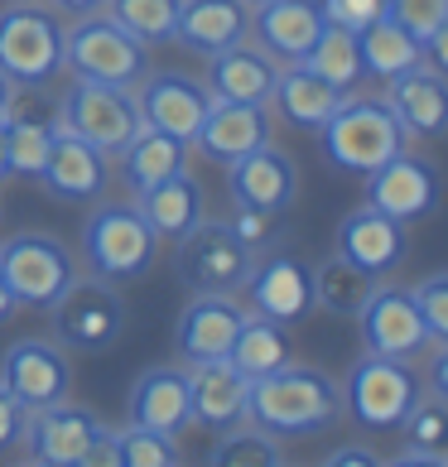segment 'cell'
I'll list each match as a JSON object with an SVG mask.
<instances>
[{
  "mask_svg": "<svg viewBox=\"0 0 448 467\" xmlns=\"http://www.w3.org/2000/svg\"><path fill=\"white\" fill-rule=\"evenodd\" d=\"M107 179H111L107 154L97 145H88L82 135L58 126L54 145H48V160L39 169L44 193L58 202H97V198H107Z\"/></svg>",
  "mask_w": 448,
  "mask_h": 467,
  "instance_id": "cell-19",
  "label": "cell"
},
{
  "mask_svg": "<svg viewBox=\"0 0 448 467\" xmlns=\"http://www.w3.org/2000/svg\"><path fill=\"white\" fill-rule=\"evenodd\" d=\"M420 304V318L429 327V342H448V270H434L410 289Z\"/></svg>",
  "mask_w": 448,
  "mask_h": 467,
  "instance_id": "cell-39",
  "label": "cell"
},
{
  "mask_svg": "<svg viewBox=\"0 0 448 467\" xmlns=\"http://www.w3.org/2000/svg\"><path fill=\"white\" fill-rule=\"evenodd\" d=\"M357 54H361V78H381L386 82L395 73H405V67L424 63V39H415L401 20L381 15V20L357 29Z\"/></svg>",
  "mask_w": 448,
  "mask_h": 467,
  "instance_id": "cell-32",
  "label": "cell"
},
{
  "mask_svg": "<svg viewBox=\"0 0 448 467\" xmlns=\"http://www.w3.org/2000/svg\"><path fill=\"white\" fill-rule=\"evenodd\" d=\"M54 10H58V15H73V20H78V15L107 10V0H54Z\"/></svg>",
  "mask_w": 448,
  "mask_h": 467,
  "instance_id": "cell-47",
  "label": "cell"
},
{
  "mask_svg": "<svg viewBox=\"0 0 448 467\" xmlns=\"http://www.w3.org/2000/svg\"><path fill=\"white\" fill-rule=\"evenodd\" d=\"M342 88H333L328 78L308 73L304 63H280V78H275V92H270V111H280L285 126L318 135L328 126V116L342 107Z\"/></svg>",
  "mask_w": 448,
  "mask_h": 467,
  "instance_id": "cell-28",
  "label": "cell"
},
{
  "mask_svg": "<svg viewBox=\"0 0 448 467\" xmlns=\"http://www.w3.org/2000/svg\"><path fill=\"white\" fill-rule=\"evenodd\" d=\"M63 15L39 0H5L0 10V73L15 88H48L63 73Z\"/></svg>",
  "mask_w": 448,
  "mask_h": 467,
  "instance_id": "cell-4",
  "label": "cell"
},
{
  "mask_svg": "<svg viewBox=\"0 0 448 467\" xmlns=\"http://www.w3.org/2000/svg\"><path fill=\"white\" fill-rule=\"evenodd\" d=\"M208 462L213 467H280L285 448H280L275 434H266L261 424L241 420V424H232V429H222V434H217Z\"/></svg>",
  "mask_w": 448,
  "mask_h": 467,
  "instance_id": "cell-36",
  "label": "cell"
},
{
  "mask_svg": "<svg viewBox=\"0 0 448 467\" xmlns=\"http://www.w3.org/2000/svg\"><path fill=\"white\" fill-rule=\"evenodd\" d=\"M391 20H401L415 39H429L448 20V0H391Z\"/></svg>",
  "mask_w": 448,
  "mask_h": 467,
  "instance_id": "cell-40",
  "label": "cell"
},
{
  "mask_svg": "<svg viewBox=\"0 0 448 467\" xmlns=\"http://www.w3.org/2000/svg\"><path fill=\"white\" fill-rule=\"evenodd\" d=\"M241 39H251V5L246 0H183L179 5L174 44H183L188 54L213 58Z\"/></svg>",
  "mask_w": 448,
  "mask_h": 467,
  "instance_id": "cell-27",
  "label": "cell"
},
{
  "mask_svg": "<svg viewBox=\"0 0 448 467\" xmlns=\"http://www.w3.org/2000/svg\"><path fill=\"white\" fill-rule=\"evenodd\" d=\"M0 386H5L25 410H44L68 400L73 390V361H68V348L54 337H25L10 342L5 357H0Z\"/></svg>",
  "mask_w": 448,
  "mask_h": 467,
  "instance_id": "cell-11",
  "label": "cell"
},
{
  "mask_svg": "<svg viewBox=\"0 0 448 467\" xmlns=\"http://www.w3.org/2000/svg\"><path fill=\"white\" fill-rule=\"evenodd\" d=\"M333 255L352 261L357 270H367L371 280H386L391 270H401V261L410 255V222L381 213V207L361 202L357 213L342 217L338 241H333Z\"/></svg>",
  "mask_w": 448,
  "mask_h": 467,
  "instance_id": "cell-15",
  "label": "cell"
},
{
  "mask_svg": "<svg viewBox=\"0 0 448 467\" xmlns=\"http://www.w3.org/2000/svg\"><path fill=\"white\" fill-rule=\"evenodd\" d=\"M135 207H141V217L150 222V232L160 241H179L203 217V188L183 169V174L154 183V188H145V193H135Z\"/></svg>",
  "mask_w": 448,
  "mask_h": 467,
  "instance_id": "cell-30",
  "label": "cell"
},
{
  "mask_svg": "<svg viewBox=\"0 0 448 467\" xmlns=\"http://www.w3.org/2000/svg\"><path fill=\"white\" fill-rule=\"evenodd\" d=\"M126 414L130 424L160 429V434H183L193 424V405H188V367H145L130 380L126 395Z\"/></svg>",
  "mask_w": 448,
  "mask_h": 467,
  "instance_id": "cell-24",
  "label": "cell"
},
{
  "mask_svg": "<svg viewBox=\"0 0 448 467\" xmlns=\"http://www.w3.org/2000/svg\"><path fill=\"white\" fill-rule=\"evenodd\" d=\"M15 314H20V304H15V294H10V285H5V275H0V327H5Z\"/></svg>",
  "mask_w": 448,
  "mask_h": 467,
  "instance_id": "cell-48",
  "label": "cell"
},
{
  "mask_svg": "<svg viewBox=\"0 0 448 467\" xmlns=\"http://www.w3.org/2000/svg\"><path fill=\"white\" fill-rule=\"evenodd\" d=\"M0 275L20 308L48 314L63 299V289L78 280V255L54 232H15L0 241Z\"/></svg>",
  "mask_w": 448,
  "mask_h": 467,
  "instance_id": "cell-6",
  "label": "cell"
},
{
  "mask_svg": "<svg viewBox=\"0 0 448 467\" xmlns=\"http://www.w3.org/2000/svg\"><path fill=\"white\" fill-rule=\"evenodd\" d=\"M246 420L261 424L266 434H275V439L328 434V429L342 420V386L328 371H318V367L285 361L280 371L251 380Z\"/></svg>",
  "mask_w": 448,
  "mask_h": 467,
  "instance_id": "cell-1",
  "label": "cell"
},
{
  "mask_svg": "<svg viewBox=\"0 0 448 467\" xmlns=\"http://www.w3.org/2000/svg\"><path fill=\"white\" fill-rule=\"evenodd\" d=\"M318 135H323L328 164L342 169V174H352V179H367L376 164L391 160V154L410 150V135H405L401 116L391 111L386 97H352L348 92Z\"/></svg>",
  "mask_w": 448,
  "mask_h": 467,
  "instance_id": "cell-3",
  "label": "cell"
},
{
  "mask_svg": "<svg viewBox=\"0 0 448 467\" xmlns=\"http://www.w3.org/2000/svg\"><path fill=\"white\" fill-rule=\"evenodd\" d=\"M135 101H141L145 126L164 130V135H179V140L193 145L203 116L213 107V92H208V82L193 78V73H174V67L154 73L150 67L141 78V88H135Z\"/></svg>",
  "mask_w": 448,
  "mask_h": 467,
  "instance_id": "cell-16",
  "label": "cell"
},
{
  "mask_svg": "<svg viewBox=\"0 0 448 467\" xmlns=\"http://www.w3.org/2000/svg\"><path fill=\"white\" fill-rule=\"evenodd\" d=\"M227 193H232V207L285 217L299 198V164L285 150L261 145V150L241 154L236 164H227Z\"/></svg>",
  "mask_w": 448,
  "mask_h": 467,
  "instance_id": "cell-17",
  "label": "cell"
},
{
  "mask_svg": "<svg viewBox=\"0 0 448 467\" xmlns=\"http://www.w3.org/2000/svg\"><path fill=\"white\" fill-rule=\"evenodd\" d=\"M227 361L246 376V380H261L270 371H280L285 361H295V342H289V327L275 323V318H261L246 308V318H241L236 337H232V352Z\"/></svg>",
  "mask_w": 448,
  "mask_h": 467,
  "instance_id": "cell-31",
  "label": "cell"
},
{
  "mask_svg": "<svg viewBox=\"0 0 448 467\" xmlns=\"http://www.w3.org/2000/svg\"><path fill=\"white\" fill-rule=\"evenodd\" d=\"M25 424H29V410L15 400V395L0 386V458L10 453V448H20L25 439Z\"/></svg>",
  "mask_w": 448,
  "mask_h": 467,
  "instance_id": "cell-42",
  "label": "cell"
},
{
  "mask_svg": "<svg viewBox=\"0 0 448 467\" xmlns=\"http://www.w3.org/2000/svg\"><path fill=\"white\" fill-rule=\"evenodd\" d=\"M357 327L367 352L395 357V361H415L429 348V327L420 318V304L405 285H376L367 294V304L357 308Z\"/></svg>",
  "mask_w": 448,
  "mask_h": 467,
  "instance_id": "cell-12",
  "label": "cell"
},
{
  "mask_svg": "<svg viewBox=\"0 0 448 467\" xmlns=\"http://www.w3.org/2000/svg\"><path fill=\"white\" fill-rule=\"evenodd\" d=\"M275 222H280L275 213H251V207H236L232 227H236V236L246 241L255 255H261V246H270V236H275Z\"/></svg>",
  "mask_w": 448,
  "mask_h": 467,
  "instance_id": "cell-43",
  "label": "cell"
},
{
  "mask_svg": "<svg viewBox=\"0 0 448 467\" xmlns=\"http://www.w3.org/2000/svg\"><path fill=\"white\" fill-rule=\"evenodd\" d=\"M270 145V107H255V101H217L203 126L193 135V150L203 160H217V164H236L241 154Z\"/></svg>",
  "mask_w": 448,
  "mask_h": 467,
  "instance_id": "cell-22",
  "label": "cell"
},
{
  "mask_svg": "<svg viewBox=\"0 0 448 467\" xmlns=\"http://www.w3.org/2000/svg\"><path fill=\"white\" fill-rule=\"evenodd\" d=\"M323 15H328L333 25L342 29H361V25H371V20H381V15H391V0H318Z\"/></svg>",
  "mask_w": 448,
  "mask_h": 467,
  "instance_id": "cell-41",
  "label": "cell"
},
{
  "mask_svg": "<svg viewBox=\"0 0 448 467\" xmlns=\"http://www.w3.org/2000/svg\"><path fill=\"white\" fill-rule=\"evenodd\" d=\"M179 439L174 434H160V429H145V424H126L116 429V467H179Z\"/></svg>",
  "mask_w": 448,
  "mask_h": 467,
  "instance_id": "cell-38",
  "label": "cell"
},
{
  "mask_svg": "<svg viewBox=\"0 0 448 467\" xmlns=\"http://www.w3.org/2000/svg\"><path fill=\"white\" fill-rule=\"evenodd\" d=\"M381 97L401 116L410 140H443L448 135V73H439V67L429 63L405 67V73L386 78Z\"/></svg>",
  "mask_w": 448,
  "mask_h": 467,
  "instance_id": "cell-20",
  "label": "cell"
},
{
  "mask_svg": "<svg viewBox=\"0 0 448 467\" xmlns=\"http://www.w3.org/2000/svg\"><path fill=\"white\" fill-rule=\"evenodd\" d=\"M154 255H160V236L150 232L135 198L130 202H107V198L92 202L88 222H82V261H88V275H97L107 285H135L150 275Z\"/></svg>",
  "mask_w": 448,
  "mask_h": 467,
  "instance_id": "cell-2",
  "label": "cell"
},
{
  "mask_svg": "<svg viewBox=\"0 0 448 467\" xmlns=\"http://www.w3.org/2000/svg\"><path fill=\"white\" fill-rule=\"evenodd\" d=\"M179 5L183 0H107V15L141 44H174Z\"/></svg>",
  "mask_w": 448,
  "mask_h": 467,
  "instance_id": "cell-37",
  "label": "cell"
},
{
  "mask_svg": "<svg viewBox=\"0 0 448 467\" xmlns=\"http://www.w3.org/2000/svg\"><path fill=\"white\" fill-rule=\"evenodd\" d=\"M188 150H193L188 140L164 135L154 126L135 130V140L120 150V179H126L130 198L145 193V188H154V183H164V179H174V174H183V169H188Z\"/></svg>",
  "mask_w": 448,
  "mask_h": 467,
  "instance_id": "cell-29",
  "label": "cell"
},
{
  "mask_svg": "<svg viewBox=\"0 0 448 467\" xmlns=\"http://www.w3.org/2000/svg\"><path fill=\"white\" fill-rule=\"evenodd\" d=\"M246 5H261V0H246Z\"/></svg>",
  "mask_w": 448,
  "mask_h": 467,
  "instance_id": "cell-52",
  "label": "cell"
},
{
  "mask_svg": "<svg viewBox=\"0 0 448 467\" xmlns=\"http://www.w3.org/2000/svg\"><path fill=\"white\" fill-rule=\"evenodd\" d=\"M58 126L82 135L88 145H97L101 154H116L135 140V130L145 126L141 101H135L130 88H111V82H88L73 78V88L58 97Z\"/></svg>",
  "mask_w": 448,
  "mask_h": 467,
  "instance_id": "cell-8",
  "label": "cell"
},
{
  "mask_svg": "<svg viewBox=\"0 0 448 467\" xmlns=\"http://www.w3.org/2000/svg\"><path fill=\"white\" fill-rule=\"evenodd\" d=\"M251 261L255 251L236 236L232 222H208V217H198L179 236L174 251V270L193 294H236L251 275Z\"/></svg>",
  "mask_w": 448,
  "mask_h": 467,
  "instance_id": "cell-9",
  "label": "cell"
},
{
  "mask_svg": "<svg viewBox=\"0 0 448 467\" xmlns=\"http://www.w3.org/2000/svg\"><path fill=\"white\" fill-rule=\"evenodd\" d=\"M443 188H439V169L420 160V154H391L386 164H376L367 174V202L381 207V213L401 217V222H420L439 207Z\"/></svg>",
  "mask_w": 448,
  "mask_h": 467,
  "instance_id": "cell-18",
  "label": "cell"
},
{
  "mask_svg": "<svg viewBox=\"0 0 448 467\" xmlns=\"http://www.w3.org/2000/svg\"><path fill=\"white\" fill-rule=\"evenodd\" d=\"M101 424L92 410L82 405H44V410H29V424H25V453L34 467H82L92 453V443L101 439Z\"/></svg>",
  "mask_w": 448,
  "mask_h": 467,
  "instance_id": "cell-13",
  "label": "cell"
},
{
  "mask_svg": "<svg viewBox=\"0 0 448 467\" xmlns=\"http://www.w3.org/2000/svg\"><path fill=\"white\" fill-rule=\"evenodd\" d=\"M448 453V400H424L401 420V467H424V462H443Z\"/></svg>",
  "mask_w": 448,
  "mask_h": 467,
  "instance_id": "cell-33",
  "label": "cell"
},
{
  "mask_svg": "<svg viewBox=\"0 0 448 467\" xmlns=\"http://www.w3.org/2000/svg\"><path fill=\"white\" fill-rule=\"evenodd\" d=\"M424 63H429V67H439V73H448V20L424 39Z\"/></svg>",
  "mask_w": 448,
  "mask_h": 467,
  "instance_id": "cell-46",
  "label": "cell"
},
{
  "mask_svg": "<svg viewBox=\"0 0 448 467\" xmlns=\"http://www.w3.org/2000/svg\"><path fill=\"white\" fill-rule=\"evenodd\" d=\"M424 380L410 361L376 357L367 352L352 361L348 380H342V414H352L361 429H401V420L420 405Z\"/></svg>",
  "mask_w": 448,
  "mask_h": 467,
  "instance_id": "cell-7",
  "label": "cell"
},
{
  "mask_svg": "<svg viewBox=\"0 0 448 467\" xmlns=\"http://www.w3.org/2000/svg\"><path fill=\"white\" fill-rule=\"evenodd\" d=\"M439 467H448V453H443V462H439Z\"/></svg>",
  "mask_w": 448,
  "mask_h": 467,
  "instance_id": "cell-51",
  "label": "cell"
},
{
  "mask_svg": "<svg viewBox=\"0 0 448 467\" xmlns=\"http://www.w3.org/2000/svg\"><path fill=\"white\" fill-rule=\"evenodd\" d=\"M10 174V160H5V116H0V179Z\"/></svg>",
  "mask_w": 448,
  "mask_h": 467,
  "instance_id": "cell-49",
  "label": "cell"
},
{
  "mask_svg": "<svg viewBox=\"0 0 448 467\" xmlns=\"http://www.w3.org/2000/svg\"><path fill=\"white\" fill-rule=\"evenodd\" d=\"M371 289H376L371 275L357 270L352 261H342V255H333V261H323L314 270V308H323V314L357 318V308L367 304Z\"/></svg>",
  "mask_w": 448,
  "mask_h": 467,
  "instance_id": "cell-34",
  "label": "cell"
},
{
  "mask_svg": "<svg viewBox=\"0 0 448 467\" xmlns=\"http://www.w3.org/2000/svg\"><path fill=\"white\" fill-rule=\"evenodd\" d=\"M48 314H54V337L68 352H82V357L111 352L120 327H126L120 285H107V280H97V275H88V280L78 275Z\"/></svg>",
  "mask_w": 448,
  "mask_h": 467,
  "instance_id": "cell-10",
  "label": "cell"
},
{
  "mask_svg": "<svg viewBox=\"0 0 448 467\" xmlns=\"http://www.w3.org/2000/svg\"><path fill=\"white\" fill-rule=\"evenodd\" d=\"M424 390H429V395H439V400H448V342H439V352H434V361H429Z\"/></svg>",
  "mask_w": 448,
  "mask_h": 467,
  "instance_id": "cell-45",
  "label": "cell"
},
{
  "mask_svg": "<svg viewBox=\"0 0 448 467\" xmlns=\"http://www.w3.org/2000/svg\"><path fill=\"white\" fill-rule=\"evenodd\" d=\"M308 73H318V78H328L333 88L342 92H352L357 88V78H361V54H357V34L352 29H342V25H323V34L314 39V48L299 58Z\"/></svg>",
  "mask_w": 448,
  "mask_h": 467,
  "instance_id": "cell-35",
  "label": "cell"
},
{
  "mask_svg": "<svg viewBox=\"0 0 448 467\" xmlns=\"http://www.w3.org/2000/svg\"><path fill=\"white\" fill-rule=\"evenodd\" d=\"M275 78H280V63L255 39H241L232 48L208 58V92L217 101H255V107H270V92H275Z\"/></svg>",
  "mask_w": 448,
  "mask_h": 467,
  "instance_id": "cell-26",
  "label": "cell"
},
{
  "mask_svg": "<svg viewBox=\"0 0 448 467\" xmlns=\"http://www.w3.org/2000/svg\"><path fill=\"white\" fill-rule=\"evenodd\" d=\"M63 67L88 82H111V88H141L150 73V44H141L130 29H120L107 10L78 15V25L63 34Z\"/></svg>",
  "mask_w": 448,
  "mask_h": 467,
  "instance_id": "cell-5",
  "label": "cell"
},
{
  "mask_svg": "<svg viewBox=\"0 0 448 467\" xmlns=\"http://www.w3.org/2000/svg\"><path fill=\"white\" fill-rule=\"evenodd\" d=\"M328 25L318 0H261L251 10V34L275 63H299Z\"/></svg>",
  "mask_w": 448,
  "mask_h": 467,
  "instance_id": "cell-23",
  "label": "cell"
},
{
  "mask_svg": "<svg viewBox=\"0 0 448 467\" xmlns=\"http://www.w3.org/2000/svg\"><path fill=\"white\" fill-rule=\"evenodd\" d=\"M246 400H251V380L241 376L227 357L193 361V367H188V405H193V424L222 434V429L246 420Z\"/></svg>",
  "mask_w": 448,
  "mask_h": 467,
  "instance_id": "cell-25",
  "label": "cell"
},
{
  "mask_svg": "<svg viewBox=\"0 0 448 467\" xmlns=\"http://www.w3.org/2000/svg\"><path fill=\"white\" fill-rule=\"evenodd\" d=\"M10 92H15V82H10L5 73H0V111H5V101H10Z\"/></svg>",
  "mask_w": 448,
  "mask_h": 467,
  "instance_id": "cell-50",
  "label": "cell"
},
{
  "mask_svg": "<svg viewBox=\"0 0 448 467\" xmlns=\"http://www.w3.org/2000/svg\"><path fill=\"white\" fill-rule=\"evenodd\" d=\"M251 314L275 323H304L314 314V270L299 255H255L246 285L236 289Z\"/></svg>",
  "mask_w": 448,
  "mask_h": 467,
  "instance_id": "cell-14",
  "label": "cell"
},
{
  "mask_svg": "<svg viewBox=\"0 0 448 467\" xmlns=\"http://www.w3.org/2000/svg\"><path fill=\"white\" fill-rule=\"evenodd\" d=\"M323 462H328V467H376L381 458H376L367 443H342V448H333Z\"/></svg>",
  "mask_w": 448,
  "mask_h": 467,
  "instance_id": "cell-44",
  "label": "cell"
},
{
  "mask_svg": "<svg viewBox=\"0 0 448 467\" xmlns=\"http://www.w3.org/2000/svg\"><path fill=\"white\" fill-rule=\"evenodd\" d=\"M241 318H246V304H241V294H193V304H183L179 327H174L179 357L188 361V367H193V361H217V357H227Z\"/></svg>",
  "mask_w": 448,
  "mask_h": 467,
  "instance_id": "cell-21",
  "label": "cell"
}]
</instances>
